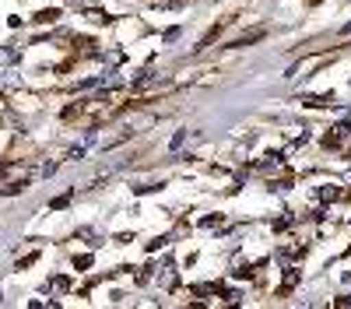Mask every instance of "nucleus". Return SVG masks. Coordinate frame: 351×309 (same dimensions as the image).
Listing matches in <instances>:
<instances>
[{
	"instance_id": "obj_2",
	"label": "nucleus",
	"mask_w": 351,
	"mask_h": 309,
	"mask_svg": "<svg viewBox=\"0 0 351 309\" xmlns=\"http://www.w3.org/2000/svg\"><path fill=\"white\" fill-rule=\"evenodd\" d=\"M0 60H18V53H11V49H0Z\"/></svg>"
},
{
	"instance_id": "obj_1",
	"label": "nucleus",
	"mask_w": 351,
	"mask_h": 309,
	"mask_svg": "<svg viewBox=\"0 0 351 309\" xmlns=\"http://www.w3.org/2000/svg\"><path fill=\"white\" fill-rule=\"evenodd\" d=\"M186 137H190V134H186V130H180V134H176V137L169 140V148H172V151H176V148H183V145H186Z\"/></svg>"
}]
</instances>
